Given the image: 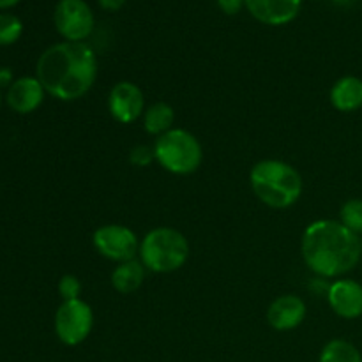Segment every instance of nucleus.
<instances>
[{"mask_svg": "<svg viewBox=\"0 0 362 362\" xmlns=\"http://www.w3.org/2000/svg\"><path fill=\"white\" fill-rule=\"evenodd\" d=\"M300 253L313 274L324 279H338L359 264L361 237L341 225L339 219H317L304 230Z\"/></svg>", "mask_w": 362, "mask_h": 362, "instance_id": "2", "label": "nucleus"}, {"mask_svg": "<svg viewBox=\"0 0 362 362\" xmlns=\"http://www.w3.org/2000/svg\"><path fill=\"white\" fill-rule=\"evenodd\" d=\"M250 186L262 204L276 211L297 204L304 189L299 170L281 159H262L253 165Z\"/></svg>", "mask_w": 362, "mask_h": 362, "instance_id": "3", "label": "nucleus"}, {"mask_svg": "<svg viewBox=\"0 0 362 362\" xmlns=\"http://www.w3.org/2000/svg\"><path fill=\"white\" fill-rule=\"evenodd\" d=\"M144 127L151 136H161V134L168 133L173 129V122H175V112L172 106L165 101H158L145 108L144 112Z\"/></svg>", "mask_w": 362, "mask_h": 362, "instance_id": "16", "label": "nucleus"}, {"mask_svg": "<svg viewBox=\"0 0 362 362\" xmlns=\"http://www.w3.org/2000/svg\"><path fill=\"white\" fill-rule=\"evenodd\" d=\"M336 4H339V6H349V4H352L354 0H334Z\"/></svg>", "mask_w": 362, "mask_h": 362, "instance_id": "26", "label": "nucleus"}, {"mask_svg": "<svg viewBox=\"0 0 362 362\" xmlns=\"http://www.w3.org/2000/svg\"><path fill=\"white\" fill-rule=\"evenodd\" d=\"M218 6L223 13L230 14V16L239 13L243 7H246L244 6V0H218Z\"/></svg>", "mask_w": 362, "mask_h": 362, "instance_id": "22", "label": "nucleus"}, {"mask_svg": "<svg viewBox=\"0 0 362 362\" xmlns=\"http://www.w3.org/2000/svg\"><path fill=\"white\" fill-rule=\"evenodd\" d=\"M108 112L119 124H133L145 112L144 90L133 81H117L108 94Z\"/></svg>", "mask_w": 362, "mask_h": 362, "instance_id": "9", "label": "nucleus"}, {"mask_svg": "<svg viewBox=\"0 0 362 362\" xmlns=\"http://www.w3.org/2000/svg\"><path fill=\"white\" fill-rule=\"evenodd\" d=\"M361 244H362V237H361Z\"/></svg>", "mask_w": 362, "mask_h": 362, "instance_id": "27", "label": "nucleus"}, {"mask_svg": "<svg viewBox=\"0 0 362 362\" xmlns=\"http://www.w3.org/2000/svg\"><path fill=\"white\" fill-rule=\"evenodd\" d=\"M156 163L173 175H191L204 161V148L191 131L173 127L156 140Z\"/></svg>", "mask_w": 362, "mask_h": 362, "instance_id": "5", "label": "nucleus"}, {"mask_svg": "<svg viewBox=\"0 0 362 362\" xmlns=\"http://www.w3.org/2000/svg\"><path fill=\"white\" fill-rule=\"evenodd\" d=\"M21 32H23V25L20 18L14 14H0V45H13L20 39Z\"/></svg>", "mask_w": 362, "mask_h": 362, "instance_id": "19", "label": "nucleus"}, {"mask_svg": "<svg viewBox=\"0 0 362 362\" xmlns=\"http://www.w3.org/2000/svg\"><path fill=\"white\" fill-rule=\"evenodd\" d=\"M53 21L57 32L69 42H85L95 27L94 13L85 0H60Z\"/></svg>", "mask_w": 362, "mask_h": 362, "instance_id": "8", "label": "nucleus"}, {"mask_svg": "<svg viewBox=\"0 0 362 362\" xmlns=\"http://www.w3.org/2000/svg\"><path fill=\"white\" fill-rule=\"evenodd\" d=\"M308 306L299 296L285 293L276 297L267 308V324L274 331L288 332L299 327L306 320Z\"/></svg>", "mask_w": 362, "mask_h": 362, "instance_id": "11", "label": "nucleus"}, {"mask_svg": "<svg viewBox=\"0 0 362 362\" xmlns=\"http://www.w3.org/2000/svg\"><path fill=\"white\" fill-rule=\"evenodd\" d=\"M331 105L338 112L352 113L362 108V80L357 76H343L334 81L329 92Z\"/></svg>", "mask_w": 362, "mask_h": 362, "instance_id": "14", "label": "nucleus"}, {"mask_svg": "<svg viewBox=\"0 0 362 362\" xmlns=\"http://www.w3.org/2000/svg\"><path fill=\"white\" fill-rule=\"evenodd\" d=\"M327 303L338 317L356 320L362 317V285L356 279L338 278L327 286Z\"/></svg>", "mask_w": 362, "mask_h": 362, "instance_id": "10", "label": "nucleus"}, {"mask_svg": "<svg viewBox=\"0 0 362 362\" xmlns=\"http://www.w3.org/2000/svg\"><path fill=\"white\" fill-rule=\"evenodd\" d=\"M318 362H362V354L354 343L336 338L324 345Z\"/></svg>", "mask_w": 362, "mask_h": 362, "instance_id": "17", "label": "nucleus"}, {"mask_svg": "<svg viewBox=\"0 0 362 362\" xmlns=\"http://www.w3.org/2000/svg\"><path fill=\"white\" fill-rule=\"evenodd\" d=\"M81 281L78 276L74 274H66L60 278L59 281V293L64 300H73V299H81Z\"/></svg>", "mask_w": 362, "mask_h": 362, "instance_id": "20", "label": "nucleus"}, {"mask_svg": "<svg viewBox=\"0 0 362 362\" xmlns=\"http://www.w3.org/2000/svg\"><path fill=\"white\" fill-rule=\"evenodd\" d=\"M35 78L60 101H78L90 92L98 78V59L87 42H57L42 52Z\"/></svg>", "mask_w": 362, "mask_h": 362, "instance_id": "1", "label": "nucleus"}, {"mask_svg": "<svg viewBox=\"0 0 362 362\" xmlns=\"http://www.w3.org/2000/svg\"><path fill=\"white\" fill-rule=\"evenodd\" d=\"M13 74H11V71H7V69H2L0 71V85H9V83H13Z\"/></svg>", "mask_w": 362, "mask_h": 362, "instance_id": "24", "label": "nucleus"}, {"mask_svg": "<svg viewBox=\"0 0 362 362\" xmlns=\"http://www.w3.org/2000/svg\"><path fill=\"white\" fill-rule=\"evenodd\" d=\"M55 334L66 346H78L94 329V311L83 299L62 300L55 313Z\"/></svg>", "mask_w": 362, "mask_h": 362, "instance_id": "6", "label": "nucleus"}, {"mask_svg": "<svg viewBox=\"0 0 362 362\" xmlns=\"http://www.w3.org/2000/svg\"><path fill=\"white\" fill-rule=\"evenodd\" d=\"M20 0H0V9H9V7L16 6Z\"/></svg>", "mask_w": 362, "mask_h": 362, "instance_id": "25", "label": "nucleus"}, {"mask_svg": "<svg viewBox=\"0 0 362 362\" xmlns=\"http://www.w3.org/2000/svg\"><path fill=\"white\" fill-rule=\"evenodd\" d=\"M339 223L346 228L352 230L357 235H362V200L361 198H352L345 202L339 211Z\"/></svg>", "mask_w": 362, "mask_h": 362, "instance_id": "18", "label": "nucleus"}, {"mask_svg": "<svg viewBox=\"0 0 362 362\" xmlns=\"http://www.w3.org/2000/svg\"><path fill=\"white\" fill-rule=\"evenodd\" d=\"M129 161L131 165L138 166V168H147V166H151L156 161L154 147H148V145H134L129 151Z\"/></svg>", "mask_w": 362, "mask_h": 362, "instance_id": "21", "label": "nucleus"}, {"mask_svg": "<svg viewBox=\"0 0 362 362\" xmlns=\"http://www.w3.org/2000/svg\"><path fill=\"white\" fill-rule=\"evenodd\" d=\"M45 87L35 76H23L14 80L7 88V105L16 113H32L45 99Z\"/></svg>", "mask_w": 362, "mask_h": 362, "instance_id": "13", "label": "nucleus"}, {"mask_svg": "<svg viewBox=\"0 0 362 362\" xmlns=\"http://www.w3.org/2000/svg\"><path fill=\"white\" fill-rule=\"evenodd\" d=\"M244 6L260 23L281 27L296 20L303 0H244Z\"/></svg>", "mask_w": 362, "mask_h": 362, "instance_id": "12", "label": "nucleus"}, {"mask_svg": "<svg viewBox=\"0 0 362 362\" xmlns=\"http://www.w3.org/2000/svg\"><path fill=\"white\" fill-rule=\"evenodd\" d=\"M126 0H99V6L106 11H119Z\"/></svg>", "mask_w": 362, "mask_h": 362, "instance_id": "23", "label": "nucleus"}, {"mask_svg": "<svg viewBox=\"0 0 362 362\" xmlns=\"http://www.w3.org/2000/svg\"><path fill=\"white\" fill-rule=\"evenodd\" d=\"M92 244L101 257L122 264L134 260L140 251V239L124 225H103L92 235Z\"/></svg>", "mask_w": 362, "mask_h": 362, "instance_id": "7", "label": "nucleus"}, {"mask_svg": "<svg viewBox=\"0 0 362 362\" xmlns=\"http://www.w3.org/2000/svg\"><path fill=\"white\" fill-rule=\"evenodd\" d=\"M191 247L186 235L177 228L158 226L140 240L138 257L147 271L156 274H170L186 265Z\"/></svg>", "mask_w": 362, "mask_h": 362, "instance_id": "4", "label": "nucleus"}, {"mask_svg": "<svg viewBox=\"0 0 362 362\" xmlns=\"http://www.w3.org/2000/svg\"><path fill=\"white\" fill-rule=\"evenodd\" d=\"M145 272H147V269L144 267V264L138 258L117 264V267L112 272V278H110L113 290L122 293V296H129V293L136 292L144 285Z\"/></svg>", "mask_w": 362, "mask_h": 362, "instance_id": "15", "label": "nucleus"}]
</instances>
